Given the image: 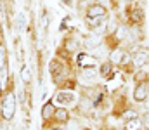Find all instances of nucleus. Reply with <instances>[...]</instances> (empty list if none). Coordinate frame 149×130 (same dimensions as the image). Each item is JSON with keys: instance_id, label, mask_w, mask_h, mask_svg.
I'll return each instance as SVG.
<instances>
[{"instance_id": "obj_1", "label": "nucleus", "mask_w": 149, "mask_h": 130, "mask_svg": "<svg viewBox=\"0 0 149 130\" xmlns=\"http://www.w3.org/2000/svg\"><path fill=\"white\" fill-rule=\"evenodd\" d=\"M16 108H17V101L14 92H5L2 95V102H0V116L3 122H12L14 115H16Z\"/></svg>"}, {"instance_id": "obj_2", "label": "nucleus", "mask_w": 149, "mask_h": 130, "mask_svg": "<svg viewBox=\"0 0 149 130\" xmlns=\"http://www.w3.org/2000/svg\"><path fill=\"white\" fill-rule=\"evenodd\" d=\"M49 71H50V76H52V82L56 85H59L61 82H64V78L68 76V70L64 68L63 61L59 59H52L49 63Z\"/></svg>"}, {"instance_id": "obj_3", "label": "nucleus", "mask_w": 149, "mask_h": 130, "mask_svg": "<svg viewBox=\"0 0 149 130\" xmlns=\"http://www.w3.org/2000/svg\"><path fill=\"white\" fill-rule=\"evenodd\" d=\"M56 102L61 104L63 108H68V106H73L76 102V95H74L71 90H61L56 94Z\"/></svg>"}, {"instance_id": "obj_4", "label": "nucleus", "mask_w": 149, "mask_h": 130, "mask_svg": "<svg viewBox=\"0 0 149 130\" xmlns=\"http://www.w3.org/2000/svg\"><path fill=\"white\" fill-rule=\"evenodd\" d=\"M54 113H56V102H52V101H47V102L42 106V111H40L43 123H47L49 120H52Z\"/></svg>"}, {"instance_id": "obj_5", "label": "nucleus", "mask_w": 149, "mask_h": 130, "mask_svg": "<svg viewBox=\"0 0 149 130\" xmlns=\"http://www.w3.org/2000/svg\"><path fill=\"white\" fill-rule=\"evenodd\" d=\"M106 14H108L106 7L101 5V3H92L87 10V17H104Z\"/></svg>"}, {"instance_id": "obj_6", "label": "nucleus", "mask_w": 149, "mask_h": 130, "mask_svg": "<svg viewBox=\"0 0 149 130\" xmlns=\"http://www.w3.org/2000/svg\"><path fill=\"white\" fill-rule=\"evenodd\" d=\"M52 120L56 122V123H59V125H63V123H68L70 122V111L66 109V108H56V113H54V116H52Z\"/></svg>"}, {"instance_id": "obj_7", "label": "nucleus", "mask_w": 149, "mask_h": 130, "mask_svg": "<svg viewBox=\"0 0 149 130\" xmlns=\"http://www.w3.org/2000/svg\"><path fill=\"white\" fill-rule=\"evenodd\" d=\"M76 63L81 68H94L95 66V57L94 56H88V54H78Z\"/></svg>"}, {"instance_id": "obj_8", "label": "nucleus", "mask_w": 149, "mask_h": 130, "mask_svg": "<svg viewBox=\"0 0 149 130\" xmlns=\"http://www.w3.org/2000/svg\"><path fill=\"white\" fill-rule=\"evenodd\" d=\"M95 78H97L95 70H94V68H85L83 73H81V76H80V82H81V83H88V85H92V83L95 82Z\"/></svg>"}, {"instance_id": "obj_9", "label": "nucleus", "mask_w": 149, "mask_h": 130, "mask_svg": "<svg viewBox=\"0 0 149 130\" xmlns=\"http://www.w3.org/2000/svg\"><path fill=\"white\" fill-rule=\"evenodd\" d=\"M148 94H149L148 85L141 83V85H137V88L134 90V99H135V101H139V102H142V101H146V99H148Z\"/></svg>"}, {"instance_id": "obj_10", "label": "nucleus", "mask_w": 149, "mask_h": 130, "mask_svg": "<svg viewBox=\"0 0 149 130\" xmlns=\"http://www.w3.org/2000/svg\"><path fill=\"white\" fill-rule=\"evenodd\" d=\"M146 63H149V54H148V52L139 50V52H135V54H134V64H135L137 68L144 66Z\"/></svg>"}, {"instance_id": "obj_11", "label": "nucleus", "mask_w": 149, "mask_h": 130, "mask_svg": "<svg viewBox=\"0 0 149 130\" xmlns=\"http://www.w3.org/2000/svg\"><path fill=\"white\" fill-rule=\"evenodd\" d=\"M14 23H16V33H23V30L26 28V23H28L26 14L24 12H19L16 16V19H14Z\"/></svg>"}, {"instance_id": "obj_12", "label": "nucleus", "mask_w": 149, "mask_h": 130, "mask_svg": "<svg viewBox=\"0 0 149 130\" xmlns=\"http://www.w3.org/2000/svg\"><path fill=\"white\" fill-rule=\"evenodd\" d=\"M21 82L24 83V85H30L31 83V71H30V68L26 66V64H23L21 66Z\"/></svg>"}, {"instance_id": "obj_13", "label": "nucleus", "mask_w": 149, "mask_h": 130, "mask_svg": "<svg viewBox=\"0 0 149 130\" xmlns=\"http://www.w3.org/2000/svg\"><path fill=\"white\" fill-rule=\"evenodd\" d=\"M111 70H113V63H111V61L102 63V64H101V70H99V75L106 78V76H109V75H111Z\"/></svg>"}, {"instance_id": "obj_14", "label": "nucleus", "mask_w": 149, "mask_h": 130, "mask_svg": "<svg viewBox=\"0 0 149 130\" xmlns=\"http://www.w3.org/2000/svg\"><path fill=\"white\" fill-rule=\"evenodd\" d=\"M141 127H142V122H141L139 118H132V120H128L127 125H125L127 130H141Z\"/></svg>"}, {"instance_id": "obj_15", "label": "nucleus", "mask_w": 149, "mask_h": 130, "mask_svg": "<svg viewBox=\"0 0 149 130\" xmlns=\"http://www.w3.org/2000/svg\"><path fill=\"white\" fill-rule=\"evenodd\" d=\"M123 56H125V54H123L120 49H116V50H113V52H111V57H109V61H111L113 64H120V63L123 61Z\"/></svg>"}, {"instance_id": "obj_16", "label": "nucleus", "mask_w": 149, "mask_h": 130, "mask_svg": "<svg viewBox=\"0 0 149 130\" xmlns=\"http://www.w3.org/2000/svg\"><path fill=\"white\" fill-rule=\"evenodd\" d=\"M64 49H66L68 52H74V50L78 49V40H76V38H66V40H64Z\"/></svg>"}, {"instance_id": "obj_17", "label": "nucleus", "mask_w": 149, "mask_h": 130, "mask_svg": "<svg viewBox=\"0 0 149 130\" xmlns=\"http://www.w3.org/2000/svg\"><path fill=\"white\" fill-rule=\"evenodd\" d=\"M102 21H104V17H88V19H87V23H88L90 28H97V26H101Z\"/></svg>"}, {"instance_id": "obj_18", "label": "nucleus", "mask_w": 149, "mask_h": 130, "mask_svg": "<svg viewBox=\"0 0 149 130\" xmlns=\"http://www.w3.org/2000/svg\"><path fill=\"white\" fill-rule=\"evenodd\" d=\"M132 21H135V23H141L142 21V10L141 9L132 10Z\"/></svg>"}, {"instance_id": "obj_19", "label": "nucleus", "mask_w": 149, "mask_h": 130, "mask_svg": "<svg viewBox=\"0 0 149 130\" xmlns=\"http://www.w3.org/2000/svg\"><path fill=\"white\" fill-rule=\"evenodd\" d=\"M123 118H125V120H132V118H137V113H135V111H127V113L123 115Z\"/></svg>"}, {"instance_id": "obj_20", "label": "nucleus", "mask_w": 149, "mask_h": 130, "mask_svg": "<svg viewBox=\"0 0 149 130\" xmlns=\"http://www.w3.org/2000/svg\"><path fill=\"white\" fill-rule=\"evenodd\" d=\"M118 38H125L127 37V28H118Z\"/></svg>"}, {"instance_id": "obj_21", "label": "nucleus", "mask_w": 149, "mask_h": 130, "mask_svg": "<svg viewBox=\"0 0 149 130\" xmlns=\"http://www.w3.org/2000/svg\"><path fill=\"white\" fill-rule=\"evenodd\" d=\"M142 123H144V127L149 130V113H146V115H144V122H142Z\"/></svg>"}, {"instance_id": "obj_22", "label": "nucleus", "mask_w": 149, "mask_h": 130, "mask_svg": "<svg viewBox=\"0 0 149 130\" xmlns=\"http://www.w3.org/2000/svg\"><path fill=\"white\" fill-rule=\"evenodd\" d=\"M66 7H73V0H61Z\"/></svg>"}, {"instance_id": "obj_23", "label": "nucleus", "mask_w": 149, "mask_h": 130, "mask_svg": "<svg viewBox=\"0 0 149 130\" xmlns=\"http://www.w3.org/2000/svg\"><path fill=\"white\" fill-rule=\"evenodd\" d=\"M50 130H64V129H50Z\"/></svg>"}, {"instance_id": "obj_24", "label": "nucleus", "mask_w": 149, "mask_h": 130, "mask_svg": "<svg viewBox=\"0 0 149 130\" xmlns=\"http://www.w3.org/2000/svg\"><path fill=\"white\" fill-rule=\"evenodd\" d=\"M114 2H120V0H114Z\"/></svg>"}, {"instance_id": "obj_25", "label": "nucleus", "mask_w": 149, "mask_h": 130, "mask_svg": "<svg viewBox=\"0 0 149 130\" xmlns=\"http://www.w3.org/2000/svg\"><path fill=\"white\" fill-rule=\"evenodd\" d=\"M128 2H134V0H128Z\"/></svg>"}, {"instance_id": "obj_26", "label": "nucleus", "mask_w": 149, "mask_h": 130, "mask_svg": "<svg viewBox=\"0 0 149 130\" xmlns=\"http://www.w3.org/2000/svg\"><path fill=\"white\" fill-rule=\"evenodd\" d=\"M21 130H26V129H21Z\"/></svg>"}]
</instances>
